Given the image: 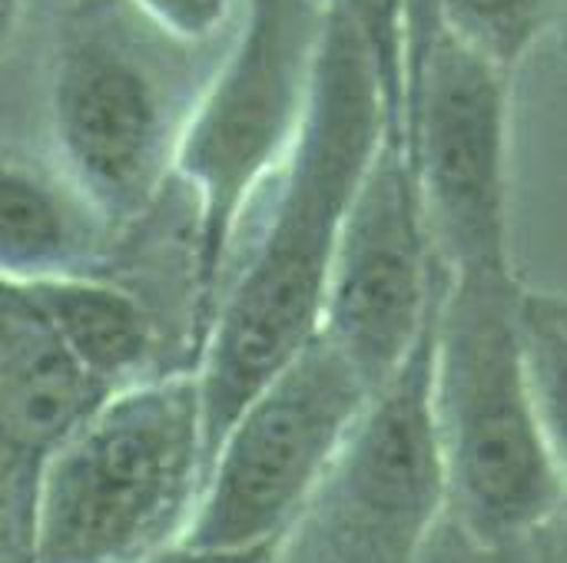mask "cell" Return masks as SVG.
Returning a JSON list of instances; mask_svg holds the SVG:
<instances>
[{"mask_svg": "<svg viewBox=\"0 0 567 563\" xmlns=\"http://www.w3.org/2000/svg\"><path fill=\"white\" fill-rule=\"evenodd\" d=\"M369 163V110L352 80L332 73L306 103L292 149L272 176L262 232L223 282L196 348L206 451L319 335L339 232Z\"/></svg>", "mask_w": 567, "mask_h": 563, "instance_id": "6da1fadb", "label": "cell"}, {"mask_svg": "<svg viewBox=\"0 0 567 563\" xmlns=\"http://www.w3.org/2000/svg\"><path fill=\"white\" fill-rule=\"evenodd\" d=\"M193 368L110 392L43 458L30 563H143L186 538L206 478Z\"/></svg>", "mask_w": 567, "mask_h": 563, "instance_id": "7a4b0ae2", "label": "cell"}, {"mask_svg": "<svg viewBox=\"0 0 567 563\" xmlns=\"http://www.w3.org/2000/svg\"><path fill=\"white\" fill-rule=\"evenodd\" d=\"M518 275H449L432 362V411L445 478V524L472 554H488L565 498L525 385L515 295Z\"/></svg>", "mask_w": 567, "mask_h": 563, "instance_id": "3957f363", "label": "cell"}, {"mask_svg": "<svg viewBox=\"0 0 567 563\" xmlns=\"http://www.w3.org/2000/svg\"><path fill=\"white\" fill-rule=\"evenodd\" d=\"M286 0H249L243 30L179 126L173 179L193 206L189 279L196 345L229 275L236 232L299 133L302 60Z\"/></svg>", "mask_w": 567, "mask_h": 563, "instance_id": "277c9868", "label": "cell"}, {"mask_svg": "<svg viewBox=\"0 0 567 563\" xmlns=\"http://www.w3.org/2000/svg\"><path fill=\"white\" fill-rule=\"evenodd\" d=\"M369 398L352 365L316 335L246 402L209 451L183 544L203 551L282 548Z\"/></svg>", "mask_w": 567, "mask_h": 563, "instance_id": "5b68a950", "label": "cell"}, {"mask_svg": "<svg viewBox=\"0 0 567 563\" xmlns=\"http://www.w3.org/2000/svg\"><path fill=\"white\" fill-rule=\"evenodd\" d=\"M439 305L409 362L369 398L276 563H425L445 524L432 411Z\"/></svg>", "mask_w": 567, "mask_h": 563, "instance_id": "8992f818", "label": "cell"}, {"mask_svg": "<svg viewBox=\"0 0 567 563\" xmlns=\"http://www.w3.org/2000/svg\"><path fill=\"white\" fill-rule=\"evenodd\" d=\"M60 173L113 236L130 232L159 206L173 179L179 126L166 96L123 37L80 23L60 46L50 90Z\"/></svg>", "mask_w": 567, "mask_h": 563, "instance_id": "52a82bcc", "label": "cell"}, {"mask_svg": "<svg viewBox=\"0 0 567 563\" xmlns=\"http://www.w3.org/2000/svg\"><path fill=\"white\" fill-rule=\"evenodd\" d=\"M445 282L422 192L399 163L372 159L339 232L319 335L375 395L409 362Z\"/></svg>", "mask_w": 567, "mask_h": 563, "instance_id": "ba28073f", "label": "cell"}, {"mask_svg": "<svg viewBox=\"0 0 567 563\" xmlns=\"http://www.w3.org/2000/svg\"><path fill=\"white\" fill-rule=\"evenodd\" d=\"M106 395L66 352L33 289L0 275V468L37 475Z\"/></svg>", "mask_w": 567, "mask_h": 563, "instance_id": "9c48e42d", "label": "cell"}, {"mask_svg": "<svg viewBox=\"0 0 567 563\" xmlns=\"http://www.w3.org/2000/svg\"><path fill=\"white\" fill-rule=\"evenodd\" d=\"M110 239L106 222L63 173L0 146V275L50 282L100 275Z\"/></svg>", "mask_w": 567, "mask_h": 563, "instance_id": "30bf717a", "label": "cell"}, {"mask_svg": "<svg viewBox=\"0 0 567 563\" xmlns=\"http://www.w3.org/2000/svg\"><path fill=\"white\" fill-rule=\"evenodd\" d=\"M47 312L53 332L76 365L106 392L150 378L156 355V319L140 295L103 279L73 275L27 282Z\"/></svg>", "mask_w": 567, "mask_h": 563, "instance_id": "8fae6325", "label": "cell"}, {"mask_svg": "<svg viewBox=\"0 0 567 563\" xmlns=\"http://www.w3.org/2000/svg\"><path fill=\"white\" fill-rule=\"evenodd\" d=\"M515 332L532 408L567 481V292L522 285L515 295Z\"/></svg>", "mask_w": 567, "mask_h": 563, "instance_id": "7c38bea8", "label": "cell"}, {"mask_svg": "<svg viewBox=\"0 0 567 563\" xmlns=\"http://www.w3.org/2000/svg\"><path fill=\"white\" fill-rule=\"evenodd\" d=\"M136 10L176 40H206L226 27L236 0H133Z\"/></svg>", "mask_w": 567, "mask_h": 563, "instance_id": "4fadbf2b", "label": "cell"}, {"mask_svg": "<svg viewBox=\"0 0 567 563\" xmlns=\"http://www.w3.org/2000/svg\"><path fill=\"white\" fill-rule=\"evenodd\" d=\"M462 554L468 563H567V491L545 521H538L512 544L488 554H472L462 548Z\"/></svg>", "mask_w": 567, "mask_h": 563, "instance_id": "5bb4252c", "label": "cell"}, {"mask_svg": "<svg viewBox=\"0 0 567 563\" xmlns=\"http://www.w3.org/2000/svg\"><path fill=\"white\" fill-rule=\"evenodd\" d=\"M279 548H256V551H203L189 544H173L169 551L143 563H276Z\"/></svg>", "mask_w": 567, "mask_h": 563, "instance_id": "9a60e30c", "label": "cell"}, {"mask_svg": "<svg viewBox=\"0 0 567 563\" xmlns=\"http://www.w3.org/2000/svg\"><path fill=\"white\" fill-rule=\"evenodd\" d=\"M23 17V0H0V53L10 46Z\"/></svg>", "mask_w": 567, "mask_h": 563, "instance_id": "2e32d148", "label": "cell"}]
</instances>
